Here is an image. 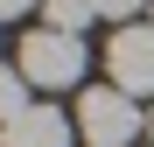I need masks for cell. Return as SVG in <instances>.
I'll return each mask as SVG.
<instances>
[{
	"instance_id": "obj_9",
	"label": "cell",
	"mask_w": 154,
	"mask_h": 147,
	"mask_svg": "<svg viewBox=\"0 0 154 147\" xmlns=\"http://www.w3.org/2000/svg\"><path fill=\"white\" fill-rule=\"evenodd\" d=\"M147 140H154V112H147Z\"/></svg>"
},
{
	"instance_id": "obj_3",
	"label": "cell",
	"mask_w": 154,
	"mask_h": 147,
	"mask_svg": "<svg viewBox=\"0 0 154 147\" xmlns=\"http://www.w3.org/2000/svg\"><path fill=\"white\" fill-rule=\"evenodd\" d=\"M105 70L126 98H154V21H126L105 42Z\"/></svg>"
},
{
	"instance_id": "obj_8",
	"label": "cell",
	"mask_w": 154,
	"mask_h": 147,
	"mask_svg": "<svg viewBox=\"0 0 154 147\" xmlns=\"http://www.w3.org/2000/svg\"><path fill=\"white\" fill-rule=\"evenodd\" d=\"M42 0H0V21H21V14H35Z\"/></svg>"
},
{
	"instance_id": "obj_7",
	"label": "cell",
	"mask_w": 154,
	"mask_h": 147,
	"mask_svg": "<svg viewBox=\"0 0 154 147\" xmlns=\"http://www.w3.org/2000/svg\"><path fill=\"white\" fill-rule=\"evenodd\" d=\"M147 0H98V14H112V21H126V14H140Z\"/></svg>"
},
{
	"instance_id": "obj_1",
	"label": "cell",
	"mask_w": 154,
	"mask_h": 147,
	"mask_svg": "<svg viewBox=\"0 0 154 147\" xmlns=\"http://www.w3.org/2000/svg\"><path fill=\"white\" fill-rule=\"evenodd\" d=\"M14 70H21L35 91H70L77 77H84V35H63V28H28V35H21Z\"/></svg>"
},
{
	"instance_id": "obj_10",
	"label": "cell",
	"mask_w": 154,
	"mask_h": 147,
	"mask_svg": "<svg viewBox=\"0 0 154 147\" xmlns=\"http://www.w3.org/2000/svg\"><path fill=\"white\" fill-rule=\"evenodd\" d=\"M147 14H154V0H147Z\"/></svg>"
},
{
	"instance_id": "obj_4",
	"label": "cell",
	"mask_w": 154,
	"mask_h": 147,
	"mask_svg": "<svg viewBox=\"0 0 154 147\" xmlns=\"http://www.w3.org/2000/svg\"><path fill=\"white\" fill-rule=\"evenodd\" d=\"M0 147H77V119H63L56 105H28L14 126H0Z\"/></svg>"
},
{
	"instance_id": "obj_5",
	"label": "cell",
	"mask_w": 154,
	"mask_h": 147,
	"mask_svg": "<svg viewBox=\"0 0 154 147\" xmlns=\"http://www.w3.org/2000/svg\"><path fill=\"white\" fill-rule=\"evenodd\" d=\"M98 21V0H42V28H63V35H84Z\"/></svg>"
},
{
	"instance_id": "obj_6",
	"label": "cell",
	"mask_w": 154,
	"mask_h": 147,
	"mask_svg": "<svg viewBox=\"0 0 154 147\" xmlns=\"http://www.w3.org/2000/svg\"><path fill=\"white\" fill-rule=\"evenodd\" d=\"M28 91H35V84L21 77V70H0V126H14V119L28 112Z\"/></svg>"
},
{
	"instance_id": "obj_2",
	"label": "cell",
	"mask_w": 154,
	"mask_h": 147,
	"mask_svg": "<svg viewBox=\"0 0 154 147\" xmlns=\"http://www.w3.org/2000/svg\"><path fill=\"white\" fill-rule=\"evenodd\" d=\"M133 133H147V112L119 84H98L77 98V140L84 147H133Z\"/></svg>"
}]
</instances>
